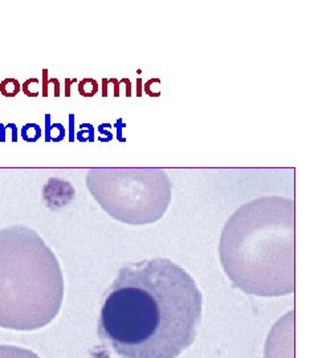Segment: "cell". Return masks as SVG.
Here are the masks:
<instances>
[{"label": "cell", "instance_id": "cell-1", "mask_svg": "<svg viewBox=\"0 0 318 358\" xmlns=\"http://www.w3.org/2000/svg\"><path fill=\"white\" fill-rule=\"evenodd\" d=\"M202 312V292L178 264L129 263L105 294L99 337L118 357L177 358L194 344Z\"/></svg>", "mask_w": 318, "mask_h": 358}, {"label": "cell", "instance_id": "cell-2", "mask_svg": "<svg viewBox=\"0 0 318 358\" xmlns=\"http://www.w3.org/2000/svg\"><path fill=\"white\" fill-rule=\"evenodd\" d=\"M296 205L291 198L261 196L240 206L226 222L220 263L232 285L247 294L294 292Z\"/></svg>", "mask_w": 318, "mask_h": 358}, {"label": "cell", "instance_id": "cell-3", "mask_svg": "<svg viewBox=\"0 0 318 358\" xmlns=\"http://www.w3.org/2000/svg\"><path fill=\"white\" fill-rule=\"evenodd\" d=\"M60 263L36 231L0 230V328L36 331L55 320L64 300Z\"/></svg>", "mask_w": 318, "mask_h": 358}, {"label": "cell", "instance_id": "cell-4", "mask_svg": "<svg viewBox=\"0 0 318 358\" xmlns=\"http://www.w3.org/2000/svg\"><path fill=\"white\" fill-rule=\"evenodd\" d=\"M85 182L108 215L131 226L158 222L171 203V180L159 167H97Z\"/></svg>", "mask_w": 318, "mask_h": 358}, {"label": "cell", "instance_id": "cell-5", "mask_svg": "<svg viewBox=\"0 0 318 358\" xmlns=\"http://www.w3.org/2000/svg\"><path fill=\"white\" fill-rule=\"evenodd\" d=\"M0 358H40L32 350L17 346L0 345Z\"/></svg>", "mask_w": 318, "mask_h": 358}, {"label": "cell", "instance_id": "cell-6", "mask_svg": "<svg viewBox=\"0 0 318 358\" xmlns=\"http://www.w3.org/2000/svg\"><path fill=\"white\" fill-rule=\"evenodd\" d=\"M22 90L20 83L15 78H6L1 84H0V92L3 93V96L6 97H13L16 96Z\"/></svg>", "mask_w": 318, "mask_h": 358}, {"label": "cell", "instance_id": "cell-7", "mask_svg": "<svg viewBox=\"0 0 318 358\" xmlns=\"http://www.w3.org/2000/svg\"><path fill=\"white\" fill-rule=\"evenodd\" d=\"M99 85L96 83V80L93 78H84L80 84H78V92L85 96V97H92L97 93Z\"/></svg>", "mask_w": 318, "mask_h": 358}, {"label": "cell", "instance_id": "cell-8", "mask_svg": "<svg viewBox=\"0 0 318 358\" xmlns=\"http://www.w3.org/2000/svg\"><path fill=\"white\" fill-rule=\"evenodd\" d=\"M22 136L26 141H38L41 136V129L36 124H27L26 127L22 129Z\"/></svg>", "mask_w": 318, "mask_h": 358}]
</instances>
